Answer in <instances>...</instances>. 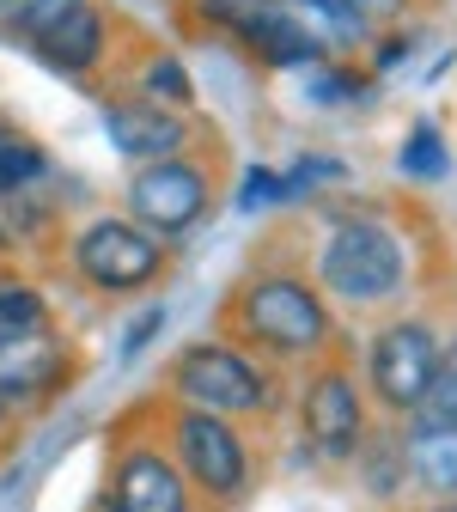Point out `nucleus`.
Segmentation results:
<instances>
[{"label": "nucleus", "mask_w": 457, "mask_h": 512, "mask_svg": "<svg viewBox=\"0 0 457 512\" xmlns=\"http://www.w3.org/2000/svg\"><path fill=\"white\" fill-rule=\"evenodd\" d=\"M195 13H202V25L256 49L269 68H317L323 61V37L287 7V0H195Z\"/></svg>", "instance_id": "20e7f679"}, {"label": "nucleus", "mask_w": 457, "mask_h": 512, "mask_svg": "<svg viewBox=\"0 0 457 512\" xmlns=\"http://www.w3.org/2000/svg\"><path fill=\"white\" fill-rule=\"evenodd\" d=\"M433 512H457V500H445V506H433Z\"/></svg>", "instance_id": "a878e982"}, {"label": "nucleus", "mask_w": 457, "mask_h": 512, "mask_svg": "<svg viewBox=\"0 0 457 512\" xmlns=\"http://www.w3.org/2000/svg\"><path fill=\"white\" fill-rule=\"evenodd\" d=\"M317 275L336 299H354V305H378L403 287V238L378 226V220H348L330 232L317 256Z\"/></svg>", "instance_id": "7ed1b4c3"}, {"label": "nucleus", "mask_w": 457, "mask_h": 512, "mask_svg": "<svg viewBox=\"0 0 457 512\" xmlns=\"http://www.w3.org/2000/svg\"><path fill=\"white\" fill-rule=\"evenodd\" d=\"M165 458L177 464V476L189 488H202L214 500H232L250 482V452H244L238 427L220 421V415H202V409H177L171 415V452Z\"/></svg>", "instance_id": "39448f33"}, {"label": "nucleus", "mask_w": 457, "mask_h": 512, "mask_svg": "<svg viewBox=\"0 0 457 512\" xmlns=\"http://www.w3.org/2000/svg\"><path fill=\"white\" fill-rule=\"evenodd\" d=\"M80 7V0H0V13H7V25L25 37V43H37V37H49L61 19H68Z\"/></svg>", "instance_id": "a211bd4d"}, {"label": "nucleus", "mask_w": 457, "mask_h": 512, "mask_svg": "<svg viewBox=\"0 0 457 512\" xmlns=\"http://www.w3.org/2000/svg\"><path fill=\"white\" fill-rule=\"evenodd\" d=\"M25 330H43V293L0 275V342L7 336H25Z\"/></svg>", "instance_id": "f3484780"}, {"label": "nucleus", "mask_w": 457, "mask_h": 512, "mask_svg": "<svg viewBox=\"0 0 457 512\" xmlns=\"http://www.w3.org/2000/svg\"><path fill=\"white\" fill-rule=\"evenodd\" d=\"M159 330H165V305H147L135 324H128V336H122V360H141V354H147V342H153Z\"/></svg>", "instance_id": "4be33fe9"}, {"label": "nucleus", "mask_w": 457, "mask_h": 512, "mask_svg": "<svg viewBox=\"0 0 457 512\" xmlns=\"http://www.w3.org/2000/svg\"><path fill=\"white\" fill-rule=\"evenodd\" d=\"M74 269L98 287V293H135L165 269V250L153 232H141L135 220H92L74 238Z\"/></svg>", "instance_id": "423d86ee"}, {"label": "nucleus", "mask_w": 457, "mask_h": 512, "mask_svg": "<svg viewBox=\"0 0 457 512\" xmlns=\"http://www.w3.org/2000/svg\"><path fill=\"white\" fill-rule=\"evenodd\" d=\"M403 55H409V37H403V43H384V49H378V68H397Z\"/></svg>", "instance_id": "393cba45"}, {"label": "nucleus", "mask_w": 457, "mask_h": 512, "mask_svg": "<svg viewBox=\"0 0 457 512\" xmlns=\"http://www.w3.org/2000/svg\"><path fill=\"white\" fill-rule=\"evenodd\" d=\"M372 397L390 409V415H409L421 397H427V384L439 372V342L427 324H384L372 336Z\"/></svg>", "instance_id": "6e6552de"}, {"label": "nucleus", "mask_w": 457, "mask_h": 512, "mask_svg": "<svg viewBox=\"0 0 457 512\" xmlns=\"http://www.w3.org/2000/svg\"><path fill=\"white\" fill-rule=\"evenodd\" d=\"M171 397H177V409H202L220 421L263 415L269 409V372L226 342H195L171 366Z\"/></svg>", "instance_id": "f03ea898"}, {"label": "nucleus", "mask_w": 457, "mask_h": 512, "mask_svg": "<svg viewBox=\"0 0 457 512\" xmlns=\"http://www.w3.org/2000/svg\"><path fill=\"white\" fill-rule=\"evenodd\" d=\"M0 415H7V403H0Z\"/></svg>", "instance_id": "bb28decb"}, {"label": "nucleus", "mask_w": 457, "mask_h": 512, "mask_svg": "<svg viewBox=\"0 0 457 512\" xmlns=\"http://www.w3.org/2000/svg\"><path fill=\"white\" fill-rule=\"evenodd\" d=\"M141 86H147V104H165V110H183L195 98V86H189L177 55H153L147 68H141Z\"/></svg>", "instance_id": "aec40b11"}, {"label": "nucleus", "mask_w": 457, "mask_h": 512, "mask_svg": "<svg viewBox=\"0 0 457 512\" xmlns=\"http://www.w3.org/2000/svg\"><path fill=\"white\" fill-rule=\"evenodd\" d=\"M232 330L250 348H269L281 360H305V354H323V342H330V305L299 275H256L232 299Z\"/></svg>", "instance_id": "f257e3e1"}, {"label": "nucleus", "mask_w": 457, "mask_h": 512, "mask_svg": "<svg viewBox=\"0 0 457 512\" xmlns=\"http://www.w3.org/2000/svg\"><path fill=\"white\" fill-rule=\"evenodd\" d=\"M68 372V348L49 330H25L0 342V403H31L43 391H55Z\"/></svg>", "instance_id": "f8f14e48"}, {"label": "nucleus", "mask_w": 457, "mask_h": 512, "mask_svg": "<svg viewBox=\"0 0 457 512\" xmlns=\"http://www.w3.org/2000/svg\"><path fill=\"white\" fill-rule=\"evenodd\" d=\"M287 196V177H275V171H250L244 177V208H275Z\"/></svg>", "instance_id": "5701e85b"}, {"label": "nucleus", "mask_w": 457, "mask_h": 512, "mask_svg": "<svg viewBox=\"0 0 457 512\" xmlns=\"http://www.w3.org/2000/svg\"><path fill=\"white\" fill-rule=\"evenodd\" d=\"M397 165H403L409 177H445V165H451V159H445V141H439V128H427V122H421L415 135L403 141V159H397Z\"/></svg>", "instance_id": "412c9836"}, {"label": "nucleus", "mask_w": 457, "mask_h": 512, "mask_svg": "<svg viewBox=\"0 0 457 512\" xmlns=\"http://www.w3.org/2000/svg\"><path fill=\"white\" fill-rule=\"evenodd\" d=\"M37 55L49 61V68H61V74H86V68H98V61H104V19H98L92 0H80V7L61 19L49 37H37Z\"/></svg>", "instance_id": "ddd939ff"}, {"label": "nucleus", "mask_w": 457, "mask_h": 512, "mask_svg": "<svg viewBox=\"0 0 457 512\" xmlns=\"http://www.w3.org/2000/svg\"><path fill=\"white\" fill-rule=\"evenodd\" d=\"M287 7H293L305 25L317 19V25L330 31L336 43H366V37H372V25L360 19V7H354V0H287Z\"/></svg>", "instance_id": "dca6fc26"}, {"label": "nucleus", "mask_w": 457, "mask_h": 512, "mask_svg": "<svg viewBox=\"0 0 457 512\" xmlns=\"http://www.w3.org/2000/svg\"><path fill=\"white\" fill-rule=\"evenodd\" d=\"M409 427H415V433H457V366L439 360L427 397L409 409Z\"/></svg>", "instance_id": "2eb2a0df"}, {"label": "nucleus", "mask_w": 457, "mask_h": 512, "mask_svg": "<svg viewBox=\"0 0 457 512\" xmlns=\"http://www.w3.org/2000/svg\"><path fill=\"white\" fill-rule=\"evenodd\" d=\"M360 7V19L372 25V19H390V13H403V0H354Z\"/></svg>", "instance_id": "b1692460"}, {"label": "nucleus", "mask_w": 457, "mask_h": 512, "mask_svg": "<svg viewBox=\"0 0 457 512\" xmlns=\"http://www.w3.org/2000/svg\"><path fill=\"white\" fill-rule=\"evenodd\" d=\"M403 464H409V476H415L427 494L457 500V433H415V427H409Z\"/></svg>", "instance_id": "4468645a"}, {"label": "nucleus", "mask_w": 457, "mask_h": 512, "mask_svg": "<svg viewBox=\"0 0 457 512\" xmlns=\"http://www.w3.org/2000/svg\"><path fill=\"white\" fill-rule=\"evenodd\" d=\"M43 147L37 141H25V135H7L0 128V196H13V189H25L31 177H43Z\"/></svg>", "instance_id": "6ab92c4d"}, {"label": "nucleus", "mask_w": 457, "mask_h": 512, "mask_svg": "<svg viewBox=\"0 0 457 512\" xmlns=\"http://www.w3.org/2000/svg\"><path fill=\"white\" fill-rule=\"evenodd\" d=\"M110 512H189V482L165 452L135 445V452H122L110 476Z\"/></svg>", "instance_id": "9b49d317"}, {"label": "nucleus", "mask_w": 457, "mask_h": 512, "mask_svg": "<svg viewBox=\"0 0 457 512\" xmlns=\"http://www.w3.org/2000/svg\"><path fill=\"white\" fill-rule=\"evenodd\" d=\"M128 214H135V226L153 232V238L189 232L208 214V177L195 165H183V159H153V165H141L128 177Z\"/></svg>", "instance_id": "1a4fd4ad"}, {"label": "nucleus", "mask_w": 457, "mask_h": 512, "mask_svg": "<svg viewBox=\"0 0 457 512\" xmlns=\"http://www.w3.org/2000/svg\"><path fill=\"white\" fill-rule=\"evenodd\" d=\"M299 421L305 439L317 445V458L330 464H354L360 445H366V397L348 366H317L305 378V397H299Z\"/></svg>", "instance_id": "0eeeda50"}, {"label": "nucleus", "mask_w": 457, "mask_h": 512, "mask_svg": "<svg viewBox=\"0 0 457 512\" xmlns=\"http://www.w3.org/2000/svg\"><path fill=\"white\" fill-rule=\"evenodd\" d=\"M104 135H110V147L122 159L153 165V159L183 153L189 122H183V110H165V104H147V98H110L104 104Z\"/></svg>", "instance_id": "9d476101"}]
</instances>
